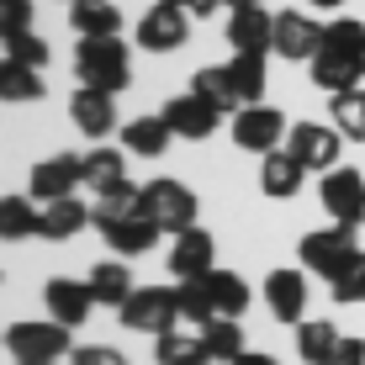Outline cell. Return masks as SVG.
<instances>
[{
  "mask_svg": "<svg viewBox=\"0 0 365 365\" xmlns=\"http://www.w3.org/2000/svg\"><path fill=\"white\" fill-rule=\"evenodd\" d=\"M339 334L334 323H318V318H302L297 323V355L307 360V365H329L334 360V349H339Z\"/></svg>",
  "mask_w": 365,
  "mask_h": 365,
  "instance_id": "obj_26",
  "label": "cell"
},
{
  "mask_svg": "<svg viewBox=\"0 0 365 365\" xmlns=\"http://www.w3.org/2000/svg\"><path fill=\"white\" fill-rule=\"evenodd\" d=\"M43 69L32 64H16V58H0V101H43Z\"/></svg>",
  "mask_w": 365,
  "mask_h": 365,
  "instance_id": "obj_28",
  "label": "cell"
},
{
  "mask_svg": "<svg viewBox=\"0 0 365 365\" xmlns=\"http://www.w3.org/2000/svg\"><path fill=\"white\" fill-rule=\"evenodd\" d=\"M360 244H355V228L349 222H334V228H318L302 238V265H307L312 275H323V281H339L344 270L360 265Z\"/></svg>",
  "mask_w": 365,
  "mask_h": 365,
  "instance_id": "obj_2",
  "label": "cell"
},
{
  "mask_svg": "<svg viewBox=\"0 0 365 365\" xmlns=\"http://www.w3.org/2000/svg\"><path fill=\"white\" fill-rule=\"evenodd\" d=\"M138 212L154 217L165 233L196 228V196H191V185H180V180H148V185H138Z\"/></svg>",
  "mask_w": 365,
  "mask_h": 365,
  "instance_id": "obj_5",
  "label": "cell"
},
{
  "mask_svg": "<svg viewBox=\"0 0 365 365\" xmlns=\"http://www.w3.org/2000/svg\"><path fill=\"white\" fill-rule=\"evenodd\" d=\"M117 312H122V323L138 329V334H165V329L180 323V302H175L170 286H138Z\"/></svg>",
  "mask_w": 365,
  "mask_h": 365,
  "instance_id": "obj_6",
  "label": "cell"
},
{
  "mask_svg": "<svg viewBox=\"0 0 365 365\" xmlns=\"http://www.w3.org/2000/svg\"><path fill=\"white\" fill-rule=\"evenodd\" d=\"M154 360H159V365H212L207 339H201V334H180V329H165V334H159Z\"/></svg>",
  "mask_w": 365,
  "mask_h": 365,
  "instance_id": "obj_25",
  "label": "cell"
},
{
  "mask_svg": "<svg viewBox=\"0 0 365 365\" xmlns=\"http://www.w3.org/2000/svg\"><path fill=\"white\" fill-rule=\"evenodd\" d=\"M307 6H318V11H339V0H307Z\"/></svg>",
  "mask_w": 365,
  "mask_h": 365,
  "instance_id": "obj_43",
  "label": "cell"
},
{
  "mask_svg": "<svg viewBox=\"0 0 365 365\" xmlns=\"http://www.w3.org/2000/svg\"><path fill=\"white\" fill-rule=\"evenodd\" d=\"M334 286V302H365V259L355 270H344L339 281H329Z\"/></svg>",
  "mask_w": 365,
  "mask_h": 365,
  "instance_id": "obj_40",
  "label": "cell"
},
{
  "mask_svg": "<svg viewBox=\"0 0 365 365\" xmlns=\"http://www.w3.org/2000/svg\"><path fill=\"white\" fill-rule=\"evenodd\" d=\"M286 133H292V128H286V117L275 106H265V101H259V106L233 111V143L249 148V154H270Z\"/></svg>",
  "mask_w": 365,
  "mask_h": 365,
  "instance_id": "obj_7",
  "label": "cell"
},
{
  "mask_svg": "<svg viewBox=\"0 0 365 365\" xmlns=\"http://www.w3.org/2000/svg\"><path fill=\"white\" fill-rule=\"evenodd\" d=\"M85 222H96V212H85L80 196H58V201H43V238H53V244H64L85 228Z\"/></svg>",
  "mask_w": 365,
  "mask_h": 365,
  "instance_id": "obj_21",
  "label": "cell"
},
{
  "mask_svg": "<svg viewBox=\"0 0 365 365\" xmlns=\"http://www.w3.org/2000/svg\"><path fill=\"white\" fill-rule=\"evenodd\" d=\"M323 48H334V53H349V58H360L365 64V21H349V16H339L329 37H323Z\"/></svg>",
  "mask_w": 365,
  "mask_h": 365,
  "instance_id": "obj_36",
  "label": "cell"
},
{
  "mask_svg": "<svg viewBox=\"0 0 365 365\" xmlns=\"http://www.w3.org/2000/svg\"><path fill=\"white\" fill-rule=\"evenodd\" d=\"M323 37H329V27H318L312 16H302V11H281L275 16V53L281 58H318Z\"/></svg>",
  "mask_w": 365,
  "mask_h": 365,
  "instance_id": "obj_11",
  "label": "cell"
},
{
  "mask_svg": "<svg viewBox=\"0 0 365 365\" xmlns=\"http://www.w3.org/2000/svg\"><path fill=\"white\" fill-rule=\"evenodd\" d=\"M339 128H323V122H297L286 133V154H297L302 170H334L339 165Z\"/></svg>",
  "mask_w": 365,
  "mask_h": 365,
  "instance_id": "obj_8",
  "label": "cell"
},
{
  "mask_svg": "<svg viewBox=\"0 0 365 365\" xmlns=\"http://www.w3.org/2000/svg\"><path fill=\"white\" fill-rule=\"evenodd\" d=\"M360 80H365L360 58L334 53V48H318V58H312V85H323L329 96H339V91H355Z\"/></svg>",
  "mask_w": 365,
  "mask_h": 365,
  "instance_id": "obj_19",
  "label": "cell"
},
{
  "mask_svg": "<svg viewBox=\"0 0 365 365\" xmlns=\"http://www.w3.org/2000/svg\"><path fill=\"white\" fill-rule=\"evenodd\" d=\"M69 365H133V360L106 344H80V349H69Z\"/></svg>",
  "mask_w": 365,
  "mask_h": 365,
  "instance_id": "obj_39",
  "label": "cell"
},
{
  "mask_svg": "<svg viewBox=\"0 0 365 365\" xmlns=\"http://www.w3.org/2000/svg\"><path fill=\"white\" fill-rule=\"evenodd\" d=\"M196 96H207L217 111H244V101H238V91H233V74H228V64H207V69H196Z\"/></svg>",
  "mask_w": 365,
  "mask_h": 365,
  "instance_id": "obj_32",
  "label": "cell"
},
{
  "mask_svg": "<svg viewBox=\"0 0 365 365\" xmlns=\"http://www.w3.org/2000/svg\"><path fill=\"white\" fill-rule=\"evenodd\" d=\"M32 32V0H0V43Z\"/></svg>",
  "mask_w": 365,
  "mask_h": 365,
  "instance_id": "obj_37",
  "label": "cell"
},
{
  "mask_svg": "<svg viewBox=\"0 0 365 365\" xmlns=\"http://www.w3.org/2000/svg\"><path fill=\"white\" fill-rule=\"evenodd\" d=\"M6 58H16V64H32V69H43L48 64V43L37 32H21V37H11L6 43Z\"/></svg>",
  "mask_w": 365,
  "mask_h": 365,
  "instance_id": "obj_38",
  "label": "cell"
},
{
  "mask_svg": "<svg viewBox=\"0 0 365 365\" xmlns=\"http://www.w3.org/2000/svg\"><path fill=\"white\" fill-rule=\"evenodd\" d=\"M165 6H180V11H191V0H165Z\"/></svg>",
  "mask_w": 365,
  "mask_h": 365,
  "instance_id": "obj_44",
  "label": "cell"
},
{
  "mask_svg": "<svg viewBox=\"0 0 365 365\" xmlns=\"http://www.w3.org/2000/svg\"><path fill=\"white\" fill-rule=\"evenodd\" d=\"M43 302H48V312H53V323H64V329H80V323L91 318V307H96V292H91V281L53 275V281L43 286Z\"/></svg>",
  "mask_w": 365,
  "mask_h": 365,
  "instance_id": "obj_12",
  "label": "cell"
},
{
  "mask_svg": "<svg viewBox=\"0 0 365 365\" xmlns=\"http://www.w3.org/2000/svg\"><path fill=\"white\" fill-rule=\"evenodd\" d=\"M6 349H11V360L16 365H58V360H69V329L64 323H11L6 329Z\"/></svg>",
  "mask_w": 365,
  "mask_h": 365,
  "instance_id": "obj_4",
  "label": "cell"
},
{
  "mask_svg": "<svg viewBox=\"0 0 365 365\" xmlns=\"http://www.w3.org/2000/svg\"><path fill=\"white\" fill-rule=\"evenodd\" d=\"M207 281V292H212V307H217V318H238V312L249 307V286H244V275H233V270H207L201 275Z\"/></svg>",
  "mask_w": 365,
  "mask_h": 365,
  "instance_id": "obj_27",
  "label": "cell"
},
{
  "mask_svg": "<svg viewBox=\"0 0 365 365\" xmlns=\"http://www.w3.org/2000/svg\"><path fill=\"white\" fill-rule=\"evenodd\" d=\"M74 185H85V159L80 154H53L43 165H32V201L74 196Z\"/></svg>",
  "mask_w": 365,
  "mask_h": 365,
  "instance_id": "obj_13",
  "label": "cell"
},
{
  "mask_svg": "<svg viewBox=\"0 0 365 365\" xmlns=\"http://www.w3.org/2000/svg\"><path fill=\"white\" fill-rule=\"evenodd\" d=\"M128 180V159L117 154V148H96V154H85V185L91 191H117V185Z\"/></svg>",
  "mask_w": 365,
  "mask_h": 365,
  "instance_id": "obj_31",
  "label": "cell"
},
{
  "mask_svg": "<svg viewBox=\"0 0 365 365\" xmlns=\"http://www.w3.org/2000/svg\"><path fill=\"white\" fill-rule=\"evenodd\" d=\"M228 43L238 53H270L275 48V16L259 0H249V6H238L228 16Z\"/></svg>",
  "mask_w": 365,
  "mask_h": 365,
  "instance_id": "obj_14",
  "label": "cell"
},
{
  "mask_svg": "<svg viewBox=\"0 0 365 365\" xmlns=\"http://www.w3.org/2000/svg\"><path fill=\"white\" fill-rule=\"evenodd\" d=\"M233 365H281V360H270V355H259V349H244Z\"/></svg>",
  "mask_w": 365,
  "mask_h": 365,
  "instance_id": "obj_42",
  "label": "cell"
},
{
  "mask_svg": "<svg viewBox=\"0 0 365 365\" xmlns=\"http://www.w3.org/2000/svg\"><path fill=\"white\" fill-rule=\"evenodd\" d=\"M69 27L80 37H117L122 11L111 6V0H69Z\"/></svg>",
  "mask_w": 365,
  "mask_h": 365,
  "instance_id": "obj_20",
  "label": "cell"
},
{
  "mask_svg": "<svg viewBox=\"0 0 365 365\" xmlns=\"http://www.w3.org/2000/svg\"><path fill=\"white\" fill-rule=\"evenodd\" d=\"M302 175H307V170L297 165V154H281V148H270V154H265V170H259V191L275 196V201H286V196L302 191Z\"/></svg>",
  "mask_w": 365,
  "mask_h": 365,
  "instance_id": "obj_23",
  "label": "cell"
},
{
  "mask_svg": "<svg viewBox=\"0 0 365 365\" xmlns=\"http://www.w3.org/2000/svg\"><path fill=\"white\" fill-rule=\"evenodd\" d=\"M201 339H207V355L212 360H238L244 355V329H238V318H212V323H201Z\"/></svg>",
  "mask_w": 365,
  "mask_h": 365,
  "instance_id": "obj_34",
  "label": "cell"
},
{
  "mask_svg": "<svg viewBox=\"0 0 365 365\" xmlns=\"http://www.w3.org/2000/svg\"><path fill=\"white\" fill-rule=\"evenodd\" d=\"M212 255H217L212 233L207 228H185V233H175V244H170V270L180 275V281H196V275L217 270V265H212Z\"/></svg>",
  "mask_w": 365,
  "mask_h": 365,
  "instance_id": "obj_17",
  "label": "cell"
},
{
  "mask_svg": "<svg viewBox=\"0 0 365 365\" xmlns=\"http://www.w3.org/2000/svg\"><path fill=\"white\" fill-rule=\"evenodd\" d=\"M91 292H96L101 307H122V302H128L138 286H133L128 265H117V259H101V265L91 270Z\"/></svg>",
  "mask_w": 365,
  "mask_h": 365,
  "instance_id": "obj_30",
  "label": "cell"
},
{
  "mask_svg": "<svg viewBox=\"0 0 365 365\" xmlns=\"http://www.w3.org/2000/svg\"><path fill=\"white\" fill-rule=\"evenodd\" d=\"M323 212H334V222H349V228H355L365 217V175L349 170V165L323 175Z\"/></svg>",
  "mask_w": 365,
  "mask_h": 365,
  "instance_id": "obj_10",
  "label": "cell"
},
{
  "mask_svg": "<svg viewBox=\"0 0 365 365\" xmlns=\"http://www.w3.org/2000/svg\"><path fill=\"white\" fill-rule=\"evenodd\" d=\"M170 122L165 117H133L128 128H122V143H128V154H138V159H159L170 148Z\"/></svg>",
  "mask_w": 365,
  "mask_h": 365,
  "instance_id": "obj_24",
  "label": "cell"
},
{
  "mask_svg": "<svg viewBox=\"0 0 365 365\" xmlns=\"http://www.w3.org/2000/svg\"><path fill=\"white\" fill-rule=\"evenodd\" d=\"M74 74H80V85H91V91L117 96L122 85H133L128 43H117V37H80V43H74Z\"/></svg>",
  "mask_w": 365,
  "mask_h": 365,
  "instance_id": "obj_1",
  "label": "cell"
},
{
  "mask_svg": "<svg viewBox=\"0 0 365 365\" xmlns=\"http://www.w3.org/2000/svg\"><path fill=\"white\" fill-rule=\"evenodd\" d=\"M175 302H180V318L185 323H212L217 318V307H212V292H207V281H180L175 286Z\"/></svg>",
  "mask_w": 365,
  "mask_h": 365,
  "instance_id": "obj_35",
  "label": "cell"
},
{
  "mask_svg": "<svg viewBox=\"0 0 365 365\" xmlns=\"http://www.w3.org/2000/svg\"><path fill=\"white\" fill-rule=\"evenodd\" d=\"M159 117L170 122V133H175V138H191V143H196V138H207V133L222 122V111L212 106L207 96H196V91H191V96H175L170 106L159 111Z\"/></svg>",
  "mask_w": 365,
  "mask_h": 365,
  "instance_id": "obj_15",
  "label": "cell"
},
{
  "mask_svg": "<svg viewBox=\"0 0 365 365\" xmlns=\"http://www.w3.org/2000/svg\"><path fill=\"white\" fill-rule=\"evenodd\" d=\"M265 302L275 323H302L307 312V275L302 270H270L265 275Z\"/></svg>",
  "mask_w": 365,
  "mask_h": 365,
  "instance_id": "obj_16",
  "label": "cell"
},
{
  "mask_svg": "<svg viewBox=\"0 0 365 365\" xmlns=\"http://www.w3.org/2000/svg\"><path fill=\"white\" fill-rule=\"evenodd\" d=\"M69 117H74V128H80L85 138H106L111 128H117V106H111V96L91 91V85H80V91L69 96Z\"/></svg>",
  "mask_w": 365,
  "mask_h": 365,
  "instance_id": "obj_18",
  "label": "cell"
},
{
  "mask_svg": "<svg viewBox=\"0 0 365 365\" xmlns=\"http://www.w3.org/2000/svg\"><path fill=\"white\" fill-rule=\"evenodd\" d=\"M185 37H191V11L165 6V0L138 21V48H148V53H175V48H185Z\"/></svg>",
  "mask_w": 365,
  "mask_h": 365,
  "instance_id": "obj_9",
  "label": "cell"
},
{
  "mask_svg": "<svg viewBox=\"0 0 365 365\" xmlns=\"http://www.w3.org/2000/svg\"><path fill=\"white\" fill-rule=\"evenodd\" d=\"M329 117H334V128L344 133L349 143H365V85L329 96Z\"/></svg>",
  "mask_w": 365,
  "mask_h": 365,
  "instance_id": "obj_29",
  "label": "cell"
},
{
  "mask_svg": "<svg viewBox=\"0 0 365 365\" xmlns=\"http://www.w3.org/2000/svg\"><path fill=\"white\" fill-rule=\"evenodd\" d=\"M228 74H233L238 101H244V106H259V96H265V53H233Z\"/></svg>",
  "mask_w": 365,
  "mask_h": 365,
  "instance_id": "obj_33",
  "label": "cell"
},
{
  "mask_svg": "<svg viewBox=\"0 0 365 365\" xmlns=\"http://www.w3.org/2000/svg\"><path fill=\"white\" fill-rule=\"evenodd\" d=\"M91 228L111 244V255H148V249L159 244V222L143 217L138 207H96V222Z\"/></svg>",
  "mask_w": 365,
  "mask_h": 365,
  "instance_id": "obj_3",
  "label": "cell"
},
{
  "mask_svg": "<svg viewBox=\"0 0 365 365\" xmlns=\"http://www.w3.org/2000/svg\"><path fill=\"white\" fill-rule=\"evenodd\" d=\"M329 365H365V339L344 334V339H339V349H334V360H329Z\"/></svg>",
  "mask_w": 365,
  "mask_h": 365,
  "instance_id": "obj_41",
  "label": "cell"
},
{
  "mask_svg": "<svg viewBox=\"0 0 365 365\" xmlns=\"http://www.w3.org/2000/svg\"><path fill=\"white\" fill-rule=\"evenodd\" d=\"M43 233V212H37L32 196H0V238L6 244H21V238Z\"/></svg>",
  "mask_w": 365,
  "mask_h": 365,
  "instance_id": "obj_22",
  "label": "cell"
},
{
  "mask_svg": "<svg viewBox=\"0 0 365 365\" xmlns=\"http://www.w3.org/2000/svg\"><path fill=\"white\" fill-rule=\"evenodd\" d=\"M360 69H365V64H360Z\"/></svg>",
  "mask_w": 365,
  "mask_h": 365,
  "instance_id": "obj_45",
  "label": "cell"
}]
</instances>
